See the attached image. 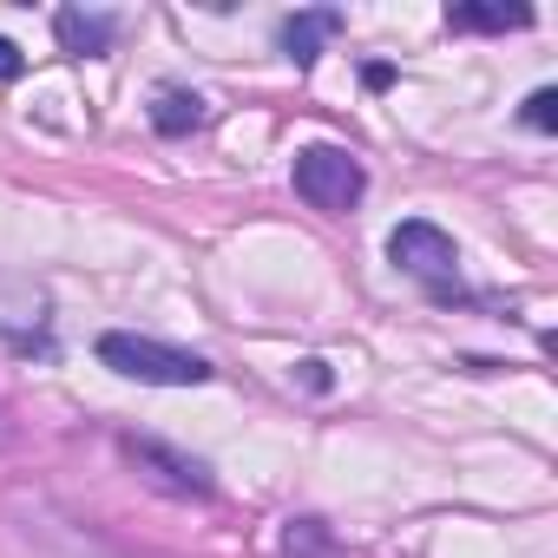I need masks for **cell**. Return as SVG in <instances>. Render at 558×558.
Instances as JSON below:
<instances>
[{
  "instance_id": "6da1fadb",
  "label": "cell",
  "mask_w": 558,
  "mask_h": 558,
  "mask_svg": "<svg viewBox=\"0 0 558 558\" xmlns=\"http://www.w3.org/2000/svg\"><path fill=\"white\" fill-rule=\"evenodd\" d=\"M99 362L125 381H145V388H204L210 381V362L191 355V349H171V342H151V336H132V329H112L99 336Z\"/></svg>"
},
{
  "instance_id": "7a4b0ae2",
  "label": "cell",
  "mask_w": 558,
  "mask_h": 558,
  "mask_svg": "<svg viewBox=\"0 0 558 558\" xmlns=\"http://www.w3.org/2000/svg\"><path fill=\"white\" fill-rule=\"evenodd\" d=\"M290 178H296V197L316 204V210H329V217L355 210V197L368 191V171H362V158L349 145H303L296 165H290Z\"/></svg>"
},
{
  "instance_id": "3957f363",
  "label": "cell",
  "mask_w": 558,
  "mask_h": 558,
  "mask_svg": "<svg viewBox=\"0 0 558 558\" xmlns=\"http://www.w3.org/2000/svg\"><path fill=\"white\" fill-rule=\"evenodd\" d=\"M125 460H132V473H138L151 493H171V499H210V473H204V460H191V453L171 447V440L125 434Z\"/></svg>"
},
{
  "instance_id": "277c9868",
  "label": "cell",
  "mask_w": 558,
  "mask_h": 558,
  "mask_svg": "<svg viewBox=\"0 0 558 558\" xmlns=\"http://www.w3.org/2000/svg\"><path fill=\"white\" fill-rule=\"evenodd\" d=\"M388 256L414 276V283H427V290H440V296L460 283V250H453V236H447L440 223H421V217L401 223V230L388 236Z\"/></svg>"
},
{
  "instance_id": "5b68a950",
  "label": "cell",
  "mask_w": 558,
  "mask_h": 558,
  "mask_svg": "<svg viewBox=\"0 0 558 558\" xmlns=\"http://www.w3.org/2000/svg\"><path fill=\"white\" fill-rule=\"evenodd\" d=\"M53 34H60V47H66V53H80V60H99V53H112V40H119V21H106V14H86V8H60V14H53Z\"/></svg>"
},
{
  "instance_id": "8992f818",
  "label": "cell",
  "mask_w": 558,
  "mask_h": 558,
  "mask_svg": "<svg viewBox=\"0 0 558 558\" xmlns=\"http://www.w3.org/2000/svg\"><path fill=\"white\" fill-rule=\"evenodd\" d=\"M336 34H342V14H336V8H310V14L283 21V53H290L296 66H310V60H316Z\"/></svg>"
},
{
  "instance_id": "52a82bcc",
  "label": "cell",
  "mask_w": 558,
  "mask_h": 558,
  "mask_svg": "<svg viewBox=\"0 0 558 558\" xmlns=\"http://www.w3.org/2000/svg\"><path fill=\"white\" fill-rule=\"evenodd\" d=\"M204 119H210V106H204L197 93H184V86H158V99H151V132L184 138V132H197Z\"/></svg>"
},
{
  "instance_id": "ba28073f",
  "label": "cell",
  "mask_w": 558,
  "mask_h": 558,
  "mask_svg": "<svg viewBox=\"0 0 558 558\" xmlns=\"http://www.w3.org/2000/svg\"><path fill=\"white\" fill-rule=\"evenodd\" d=\"M447 27L453 34H506V27H532V14L499 8V0H460V8H447Z\"/></svg>"
},
{
  "instance_id": "9c48e42d",
  "label": "cell",
  "mask_w": 558,
  "mask_h": 558,
  "mask_svg": "<svg viewBox=\"0 0 558 558\" xmlns=\"http://www.w3.org/2000/svg\"><path fill=\"white\" fill-rule=\"evenodd\" d=\"M283 558H342V551H336V538H329L323 519H290V532H283Z\"/></svg>"
},
{
  "instance_id": "30bf717a",
  "label": "cell",
  "mask_w": 558,
  "mask_h": 558,
  "mask_svg": "<svg viewBox=\"0 0 558 558\" xmlns=\"http://www.w3.org/2000/svg\"><path fill=\"white\" fill-rule=\"evenodd\" d=\"M519 119H525L532 132H558V93H551V86H538V93L519 106Z\"/></svg>"
},
{
  "instance_id": "8fae6325",
  "label": "cell",
  "mask_w": 558,
  "mask_h": 558,
  "mask_svg": "<svg viewBox=\"0 0 558 558\" xmlns=\"http://www.w3.org/2000/svg\"><path fill=\"white\" fill-rule=\"evenodd\" d=\"M21 73H27L21 47H14V40H0V86H8V80H21Z\"/></svg>"
},
{
  "instance_id": "7c38bea8",
  "label": "cell",
  "mask_w": 558,
  "mask_h": 558,
  "mask_svg": "<svg viewBox=\"0 0 558 558\" xmlns=\"http://www.w3.org/2000/svg\"><path fill=\"white\" fill-rule=\"evenodd\" d=\"M303 381L310 388H329V362H303Z\"/></svg>"
}]
</instances>
